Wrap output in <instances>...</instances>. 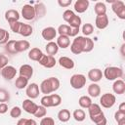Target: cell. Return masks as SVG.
<instances>
[{"label":"cell","instance_id":"2","mask_svg":"<svg viewBox=\"0 0 125 125\" xmlns=\"http://www.w3.org/2000/svg\"><path fill=\"white\" fill-rule=\"evenodd\" d=\"M87 38L88 37H85V36H76L70 45V51L75 55L84 53L86 48Z\"/></svg>","mask_w":125,"mask_h":125},{"label":"cell","instance_id":"45","mask_svg":"<svg viewBox=\"0 0 125 125\" xmlns=\"http://www.w3.org/2000/svg\"><path fill=\"white\" fill-rule=\"evenodd\" d=\"M40 125H55V121L52 117H43L40 121Z\"/></svg>","mask_w":125,"mask_h":125},{"label":"cell","instance_id":"5","mask_svg":"<svg viewBox=\"0 0 125 125\" xmlns=\"http://www.w3.org/2000/svg\"><path fill=\"white\" fill-rule=\"evenodd\" d=\"M111 9L119 19L125 20V4L123 1L120 0L113 1L111 5Z\"/></svg>","mask_w":125,"mask_h":125},{"label":"cell","instance_id":"50","mask_svg":"<svg viewBox=\"0 0 125 125\" xmlns=\"http://www.w3.org/2000/svg\"><path fill=\"white\" fill-rule=\"evenodd\" d=\"M8 111V105L5 103H0V114H4Z\"/></svg>","mask_w":125,"mask_h":125},{"label":"cell","instance_id":"47","mask_svg":"<svg viewBox=\"0 0 125 125\" xmlns=\"http://www.w3.org/2000/svg\"><path fill=\"white\" fill-rule=\"evenodd\" d=\"M93 48H94V42H93V40L91 39V38H87V43H86V48H85V52L84 53H89V52H91L92 50H93Z\"/></svg>","mask_w":125,"mask_h":125},{"label":"cell","instance_id":"46","mask_svg":"<svg viewBox=\"0 0 125 125\" xmlns=\"http://www.w3.org/2000/svg\"><path fill=\"white\" fill-rule=\"evenodd\" d=\"M8 62H9V59L5 55L0 54V70L4 68L6 65H8Z\"/></svg>","mask_w":125,"mask_h":125},{"label":"cell","instance_id":"49","mask_svg":"<svg viewBox=\"0 0 125 125\" xmlns=\"http://www.w3.org/2000/svg\"><path fill=\"white\" fill-rule=\"evenodd\" d=\"M71 0H59L58 1V4L61 6V7H62V8H64V7H68L70 4H71Z\"/></svg>","mask_w":125,"mask_h":125},{"label":"cell","instance_id":"10","mask_svg":"<svg viewBox=\"0 0 125 125\" xmlns=\"http://www.w3.org/2000/svg\"><path fill=\"white\" fill-rule=\"evenodd\" d=\"M22 108L25 112L29 114H34L38 108V105L35 103H33L30 99H26V100H23L22 102Z\"/></svg>","mask_w":125,"mask_h":125},{"label":"cell","instance_id":"33","mask_svg":"<svg viewBox=\"0 0 125 125\" xmlns=\"http://www.w3.org/2000/svg\"><path fill=\"white\" fill-rule=\"evenodd\" d=\"M5 50L12 55L17 54L16 51V40H9L6 44H5Z\"/></svg>","mask_w":125,"mask_h":125},{"label":"cell","instance_id":"1","mask_svg":"<svg viewBox=\"0 0 125 125\" xmlns=\"http://www.w3.org/2000/svg\"><path fill=\"white\" fill-rule=\"evenodd\" d=\"M60 88V80L57 77H50L43 80L40 84V91L45 94H51L52 92L57 91Z\"/></svg>","mask_w":125,"mask_h":125},{"label":"cell","instance_id":"9","mask_svg":"<svg viewBox=\"0 0 125 125\" xmlns=\"http://www.w3.org/2000/svg\"><path fill=\"white\" fill-rule=\"evenodd\" d=\"M17 74V69L13 65H6L1 69V75L6 80H12Z\"/></svg>","mask_w":125,"mask_h":125},{"label":"cell","instance_id":"42","mask_svg":"<svg viewBox=\"0 0 125 125\" xmlns=\"http://www.w3.org/2000/svg\"><path fill=\"white\" fill-rule=\"evenodd\" d=\"M10 115H11V117H13V118H18V117H20V116L21 115V107H19V106H14V107H12V109L10 110Z\"/></svg>","mask_w":125,"mask_h":125},{"label":"cell","instance_id":"4","mask_svg":"<svg viewBox=\"0 0 125 125\" xmlns=\"http://www.w3.org/2000/svg\"><path fill=\"white\" fill-rule=\"evenodd\" d=\"M86 84V77L83 74H73L70 77V86L73 89H82Z\"/></svg>","mask_w":125,"mask_h":125},{"label":"cell","instance_id":"3","mask_svg":"<svg viewBox=\"0 0 125 125\" xmlns=\"http://www.w3.org/2000/svg\"><path fill=\"white\" fill-rule=\"evenodd\" d=\"M103 75H104V77L109 81L116 80L117 78H121L123 76V70L117 66H108L104 69Z\"/></svg>","mask_w":125,"mask_h":125},{"label":"cell","instance_id":"44","mask_svg":"<svg viewBox=\"0 0 125 125\" xmlns=\"http://www.w3.org/2000/svg\"><path fill=\"white\" fill-rule=\"evenodd\" d=\"M74 15H75V14H74L73 11H71V10H65V11L63 12V14H62V19H63L66 22H68V21H69Z\"/></svg>","mask_w":125,"mask_h":125},{"label":"cell","instance_id":"40","mask_svg":"<svg viewBox=\"0 0 125 125\" xmlns=\"http://www.w3.org/2000/svg\"><path fill=\"white\" fill-rule=\"evenodd\" d=\"M47 114V109H46V107H44V106H42V105H38V108H37V110L35 111V113L33 114L35 117H37V118H41V117H44L45 115Z\"/></svg>","mask_w":125,"mask_h":125},{"label":"cell","instance_id":"36","mask_svg":"<svg viewBox=\"0 0 125 125\" xmlns=\"http://www.w3.org/2000/svg\"><path fill=\"white\" fill-rule=\"evenodd\" d=\"M9 37H10L9 32L4 28H0V45L6 44L9 41Z\"/></svg>","mask_w":125,"mask_h":125},{"label":"cell","instance_id":"54","mask_svg":"<svg viewBox=\"0 0 125 125\" xmlns=\"http://www.w3.org/2000/svg\"><path fill=\"white\" fill-rule=\"evenodd\" d=\"M26 125H37V123L34 119H27L26 120Z\"/></svg>","mask_w":125,"mask_h":125},{"label":"cell","instance_id":"43","mask_svg":"<svg viewBox=\"0 0 125 125\" xmlns=\"http://www.w3.org/2000/svg\"><path fill=\"white\" fill-rule=\"evenodd\" d=\"M41 105L44 107H51V100H50V96L49 95H45L44 97L41 98Z\"/></svg>","mask_w":125,"mask_h":125},{"label":"cell","instance_id":"20","mask_svg":"<svg viewBox=\"0 0 125 125\" xmlns=\"http://www.w3.org/2000/svg\"><path fill=\"white\" fill-rule=\"evenodd\" d=\"M42 56H43V52L39 48H32L28 52V58L34 62H39V60L42 58Z\"/></svg>","mask_w":125,"mask_h":125},{"label":"cell","instance_id":"51","mask_svg":"<svg viewBox=\"0 0 125 125\" xmlns=\"http://www.w3.org/2000/svg\"><path fill=\"white\" fill-rule=\"evenodd\" d=\"M78 32H79V28H72L71 27V30H70V33H69L68 37H76Z\"/></svg>","mask_w":125,"mask_h":125},{"label":"cell","instance_id":"16","mask_svg":"<svg viewBox=\"0 0 125 125\" xmlns=\"http://www.w3.org/2000/svg\"><path fill=\"white\" fill-rule=\"evenodd\" d=\"M112 90L117 95H122L125 92V82L122 79H116L112 85Z\"/></svg>","mask_w":125,"mask_h":125},{"label":"cell","instance_id":"14","mask_svg":"<svg viewBox=\"0 0 125 125\" xmlns=\"http://www.w3.org/2000/svg\"><path fill=\"white\" fill-rule=\"evenodd\" d=\"M19 73H20V76L29 79L33 75V68L29 64H22L19 69Z\"/></svg>","mask_w":125,"mask_h":125},{"label":"cell","instance_id":"37","mask_svg":"<svg viewBox=\"0 0 125 125\" xmlns=\"http://www.w3.org/2000/svg\"><path fill=\"white\" fill-rule=\"evenodd\" d=\"M50 96V100H51V105L52 106H58L61 104L62 103V98L60 95L58 94H52V95H49Z\"/></svg>","mask_w":125,"mask_h":125},{"label":"cell","instance_id":"28","mask_svg":"<svg viewBox=\"0 0 125 125\" xmlns=\"http://www.w3.org/2000/svg\"><path fill=\"white\" fill-rule=\"evenodd\" d=\"M78 104L82 108H88L92 104V100L88 96H82L78 100Z\"/></svg>","mask_w":125,"mask_h":125},{"label":"cell","instance_id":"31","mask_svg":"<svg viewBox=\"0 0 125 125\" xmlns=\"http://www.w3.org/2000/svg\"><path fill=\"white\" fill-rule=\"evenodd\" d=\"M28 85V79L22 77V76H19L17 79H16V82H15V86L18 88V89H23L25 87H27Z\"/></svg>","mask_w":125,"mask_h":125},{"label":"cell","instance_id":"13","mask_svg":"<svg viewBox=\"0 0 125 125\" xmlns=\"http://www.w3.org/2000/svg\"><path fill=\"white\" fill-rule=\"evenodd\" d=\"M95 24L96 27L99 29H104L107 25H108V17L105 15H101V16H97L96 21H95Z\"/></svg>","mask_w":125,"mask_h":125},{"label":"cell","instance_id":"34","mask_svg":"<svg viewBox=\"0 0 125 125\" xmlns=\"http://www.w3.org/2000/svg\"><path fill=\"white\" fill-rule=\"evenodd\" d=\"M73 118L76 120V121H78V122H81V121H83L84 119H85V117H86V114H85V111L83 110V109H75L74 111H73Z\"/></svg>","mask_w":125,"mask_h":125},{"label":"cell","instance_id":"29","mask_svg":"<svg viewBox=\"0 0 125 125\" xmlns=\"http://www.w3.org/2000/svg\"><path fill=\"white\" fill-rule=\"evenodd\" d=\"M58 118L61 122H67L70 119V112L68 109H62L58 113Z\"/></svg>","mask_w":125,"mask_h":125},{"label":"cell","instance_id":"48","mask_svg":"<svg viewBox=\"0 0 125 125\" xmlns=\"http://www.w3.org/2000/svg\"><path fill=\"white\" fill-rule=\"evenodd\" d=\"M114 119H115L116 122H119V121L125 119V113L124 112H120V111L117 110L115 112V114H114Z\"/></svg>","mask_w":125,"mask_h":125},{"label":"cell","instance_id":"23","mask_svg":"<svg viewBox=\"0 0 125 125\" xmlns=\"http://www.w3.org/2000/svg\"><path fill=\"white\" fill-rule=\"evenodd\" d=\"M30 44L27 40H19L16 41V51L17 53H21V52H24L27 49H29Z\"/></svg>","mask_w":125,"mask_h":125},{"label":"cell","instance_id":"11","mask_svg":"<svg viewBox=\"0 0 125 125\" xmlns=\"http://www.w3.org/2000/svg\"><path fill=\"white\" fill-rule=\"evenodd\" d=\"M42 37L46 40V41H52L53 39L56 38L57 36V30L55 29V27H52V26H48V27H45L42 32Z\"/></svg>","mask_w":125,"mask_h":125},{"label":"cell","instance_id":"35","mask_svg":"<svg viewBox=\"0 0 125 125\" xmlns=\"http://www.w3.org/2000/svg\"><path fill=\"white\" fill-rule=\"evenodd\" d=\"M70 30H71V27L67 24H61L57 30V32L60 33V35H66V36H69V33H70Z\"/></svg>","mask_w":125,"mask_h":125},{"label":"cell","instance_id":"41","mask_svg":"<svg viewBox=\"0 0 125 125\" xmlns=\"http://www.w3.org/2000/svg\"><path fill=\"white\" fill-rule=\"evenodd\" d=\"M93 31H94V27H93V25H92L91 23H85V24L82 26V32H83V34L86 35V36L92 34Z\"/></svg>","mask_w":125,"mask_h":125},{"label":"cell","instance_id":"19","mask_svg":"<svg viewBox=\"0 0 125 125\" xmlns=\"http://www.w3.org/2000/svg\"><path fill=\"white\" fill-rule=\"evenodd\" d=\"M59 63L62 67L66 68V69H72L74 67V62L72 59L68 58V57H61L59 59Z\"/></svg>","mask_w":125,"mask_h":125},{"label":"cell","instance_id":"39","mask_svg":"<svg viewBox=\"0 0 125 125\" xmlns=\"http://www.w3.org/2000/svg\"><path fill=\"white\" fill-rule=\"evenodd\" d=\"M21 24L22 22L21 21H13V22H9V25H10V28L13 32L15 33H19L20 32V29L21 27Z\"/></svg>","mask_w":125,"mask_h":125},{"label":"cell","instance_id":"38","mask_svg":"<svg viewBox=\"0 0 125 125\" xmlns=\"http://www.w3.org/2000/svg\"><path fill=\"white\" fill-rule=\"evenodd\" d=\"M9 100H10V93L4 88H0V103H5L8 102Z\"/></svg>","mask_w":125,"mask_h":125},{"label":"cell","instance_id":"7","mask_svg":"<svg viewBox=\"0 0 125 125\" xmlns=\"http://www.w3.org/2000/svg\"><path fill=\"white\" fill-rule=\"evenodd\" d=\"M21 16L26 21H32L36 17V13H35L34 7L29 5V4L23 5L22 8H21Z\"/></svg>","mask_w":125,"mask_h":125},{"label":"cell","instance_id":"22","mask_svg":"<svg viewBox=\"0 0 125 125\" xmlns=\"http://www.w3.org/2000/svg\"><path fill=\"white\" fill-rule=\"evenodd\" d=\"M88 94L92 98H97L101 94V88L97 83H92L88 86Z\"/></svg>","mask_w":125,"mask_h":125},{"label":"cell","instance_id":"21","mask_svg":"<svg viewBox=\"0 0 125 125\" xmlns=\"http://www.w3.org/2000/svg\"><path fill=\"white\" fill-rule=\"evenodd\" d=\"M57 45L59 48L65 49L70 45V39L66 35H60L57 39Z\"/></svg>","mask_w":125,"mask_h":125},{"label":"cell","instance_id":"24","mask_svg":"<svg viewBox=\"0 0 125 125\" xmlns=\"http://www.w3.org/2000/svg\"><path fill=\"white\" fill-rule=\"evenodd\" d=\"M32 32H33V28H32V26L30 24L22 23L21 24V27L20 29L19 34H21L23 37H28V36H30L32 34Z\"/></svg>","mask_w":125,"mask_h":125},{"label":"cell","instance_id":"27","mask_svg":"<svg viewBox=\"0 0 125 125\" xmlns=\"http://www.w3.org/2000/svg\"><path fill=\"white\" fill-rule=\"evenodd\" d=\"M94 11L97 14V16H101V15H105L106 13V7L104 5V3L103 2H97L95 7H94Z\"/></svg>","mask_w":125,"mask_h":125},{"label":"cell","instance_id":"52","mask_svg":"<svg viewBox=\"0 0 125 125\" xmlns=\"http://www.w3.org/2000/svg\"><path fill=\"white\" fill-rule=\"evenodd\" d=\"M26 118H21L19 121H18V123H17V125H26Z\"/></svg>","mask_w":125,"mask_h":125},{"label":"cell","instance_id":"8","mask_svg":"<svg viewBox=\"0 0 125 125\" xmlns=\"http://www.w3.org/2000/svg\"><path fill=\"white\" fill-rule=\"evenodd\" d=\"M42 66H44V67H46V68H52V67H54L55 65H56V59H55V57H53V56H50V55H44L43 54V56H42V58L39 60V62H38Z\"/></svg>","mask_w":125,"mask_h":125},{"label":"cell","instance_id":"55","mask_svg":"<svg viewBox=\"0 0 125 125\" xmlns=\"http://www.w3.org/2000/svg\"><path fill=\"white\" fill-rule=\"evenodd\" d=\"M117 124H118V125H125V119H123V120L117 122Z\"/></svg>","mask_w":125,"mask_h":125},{"label":"cell","instance_id":"53","mask_svg":"<svg viewBox=\"0 0 125 125\" xmlns=\"http://www.w3.org/2000/svg\"><path fill=\"white\" fill-rule=\"evenodd\" d=\"M118 111H120V112H124V113H125V103H121V104H120L119 108H118Z\"/></svg>","mask_w":125,"mask_h":125},{"label":"cell","instance_id":"25","mask_svg":"<svg viewBox=\"0 0 125 125\" xmlns=\"http://www.w3.org/2000/svg\"><path fill=\"white\" fill-rule=\"evenodd\" d=\"M88 111H89L90 118L95 117V116H97V115H99V114H101V113L103 112L102 109H101V106H100L99 104H93V103H92V104L88 107Z\"/></svg>","mask_w":125,"mask_h":125},{"label":"cell","instance_id":"12","mask_svg":"<svg viewBox=\"0 0 125 125\" xmlns=\"http://www.w3.org/2000/svg\"><path fill=\"white\" fill-rule=\"evenodd\" d=\"M26 96L31 100V99H36L39 96V86L36 83H31L27 85L26 87Z\"/></svg>","mask_w":125,"mask_h":125},{"label":"cell","instance_id":"32","mask_svg":"<svg viewBox=\"0 0 125 125\" xmlns=\"http://www.w3.org/2000/svg\"><path fill=\"white\" fill-rule=\"evenodd\" d=\"M81 18L79 16H76L74 15L69 21H68V23H69V26L72 27V28H79L80 25H81Z\"/></svg>","mask_w":125,"mask_h":125},{"label":"cell","instance_id":"17","mask_svg":"<svg viewBox=\"0 0 125 125\" xmlns=\"http://www.w3.org/2000/svg\"><path fill=\"white\" fill-rule=\"evenodd\" d=\"M5 19L8 22H13V21H19L20 19V13L17 10L10 9L6 11L5 13Z\"/></svg>","mask_w":125,"mask_h":125},{"label":"cell","instance_id":"18","mask_svg":"<svg viewBox=\"0 0 125 125\" xmlns=\"http://www.w3.org/2000/svg\"><path fill=\"white\" fill-rule=\"evenodd\" d=\"M89 1L88 0H77L75 3H74V10L81 14V13H84L85 11H87L88 7H89Z\"/></svg>","mask_w":125,"mask_h":125},{"label":"cell","instance_id":"15","mask_svg":"<svg viewBox=\"0 0 125 125\" xmlns=\"http://www.w3.org/2000/svg\"><path fill=\"white\" fill-rule=\"evenodd\" d=\"M103 77V72L101 69L99 68H92L89 70L88 72V78L93 82V83H96V82H99Z\"/></svg>","mask_w":125,"mask_h":125},{"label":"cell","instance_id":"6","mask_svg":"<svg viewBox=\"0 0 125 125\" xmlns=\"http://www.w3.org/2000/svg\"><path fill=\"white\" fill-rule=\"evenodd\" d=\"M116 102V98L113 94H110V93H105L104 95H102L101 99H100V103L102 104L103 107L104 108H110L114 105Z\"/></svg>","mask_w":125,"mask_h":125},{"label":"cell","instance_id":"26","mask_svg":"<svg viewBox=\"0 0 125 125\" xmlns=\"http://www.w3.org/2000/svg\"><path fill=\"white\" fill-rule=\"evenodd\" d=\"M45 49H46L47 54L50 55V56H53V57H54V55H56V54L58 53V51H59V47H58L57 43H56V42H53V41L49 42V43L46 45Z\"/></svg>","mask_w":125,"mask_h":125},{"label":"cell","instance_id":"30","mask_svg":"<svg viewBox=\"0 0 125 125\" xmlns=\"http://www.w3.org/2000/svg\"><path fill=\"white\" fill-rule=\"evenodd\" d=\"M96 125H106V118L104 116V113L102 112L101 114L95 116V117H92L90 118Z\"/></svg>","mask_w":125,"mask_h":125}]
</instances>
